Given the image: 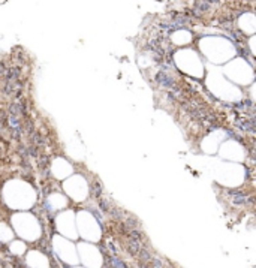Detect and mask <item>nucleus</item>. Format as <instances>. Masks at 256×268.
Instances as JSON below:
<instances>
[]
</instances>
